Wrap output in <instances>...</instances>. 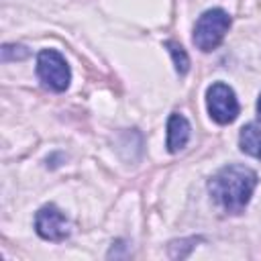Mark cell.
I'll use <instances>...</instances> for the list:
<instances>
[{"instance_id": "3957f363", "label": "cell", "mask_w": 261, "mask_h": 261, "mask_svg": "<svg viewBox=\"0 0 261 261\" xmlns=\"http://www.w3.org/2000/svg\"><path fill=\"white\" fill-rule=\"evenodd\" d=\"M37 73H39L43 86L53 92L67 90L69 80H71V71H69L65 57L61 53H57L55 49H43L37 55Z\"/></svg>"}, {"instance_id": "5b68a950", "label": "cell", "mask_w": 261, "mask_h": 261, "mask_svg": "<svg viewBox=\"0 0 261 261\" xmlns=\"http://www.w3.org/2000/svg\"><path fill=\"white\" fill-rule=\"evenodd\" d=\"M35 228H37L39 237H43L47 241H63L69 234V220L63 216V212L59 208L49 204L37 212Z\"/></svg>"}, {"instance_id": "7a4b0ae2", "label": "cell", "mask_w": 261, "mask_h": 261, "mask_svg": "<svg viewBox=\"0 0 261 261\" xmlns=\"http://www.w3.org/2000/svg\"><path fill=\"white\" fill-rule=\"evenodd\" d=\"M230 27V16L222 8L206 10L194 27V45L202 51L216 49Z\"/></svg>"}, {"instance_id": "277c9868", "label": "cell", "mask_w": 261, "mask_h": 261, "mask_svg": "<svg viewBox=\"0 0 261 261\" xmlns=\"http://www.w3.org/2000/svg\"><path fill=\"white\" fill-rule=\"evenodd\" d=\"M206 102H208V112L218 124H228L237 118L239 114V100L232 92L222 82H216L208 88L206 92Z\"/></svg>"}, {"instance_id": "9c48e42d", "label": "cell", "mask_w": 261, "mask_h": 261, "mask_svg": "<svg viewBox=\"0 0 261 261\" xmlns=\"http://www.w3.org/2000/svg\"><path fill=\"white\" fill-rule=\"evenodd\" d=\"M257 114H259V120H261V96H259V100H257Z\"/></svg>"}, {"instance_id": "6da1fadb", "label": "cell", "mask_w": 261, "mask_h": 261, "mask_svg": "<svg viewBox=\"0 0 261 261\" xmlns=\"http://www.w3.org/2000/svg\"><path fill=\"white\" fill-rule=\"evenodd\" d=\"M257 186V173L245 165H226L208 181V190L216 204L230 214H239L249 204Z\"/></svg>"}, {"instance_id": "8992f818", "label": "cell", "mask_w": 261, "mask_h": 261, "mask_svg": "<svg viewBox=\"0 0 261 261\" xmlns=\"http://www.w3.org/2000/svg\"><path fill=\"white\" fill-rule=\"evenodd\" d=\"M190 141V122L184 114L173 112L167 120V151L177 153L181 151Z\"/></svg>"}, {"instance_id": "52a82bcc", "label": "cell", "mask_w": 261, "mask_h": 261, "mask_svg": "<svg viewBox=\"0 0 261 261\" xmlns=\"http://www.w3.org/2000/svg\"><path fill=\"white\" fill-rule=\"evenodd\" d=\"M239 145H241L243 153H247L255 159H261V126L259 124L243 126L241 135H239Z\"/></svg>"}, {"instance_id": "ba28073f", "label": "cell", "mask_w": 261, "mask_h": 261, "mask_svg": "<svg viewBox=\"0 0 261 261\" xmlns=\"http://www.w3.org/2000/svg\"><path fill=\"white\" fill-rule=\"evenodd\" d=\"M165 47L169 49V53H171V57H173V65H175V71L177 73H186L188 71V67H190V59H188V53L184 51V47L181 45H177L175 41H167L165 43Z\"/></svg>"}]
</instances>
